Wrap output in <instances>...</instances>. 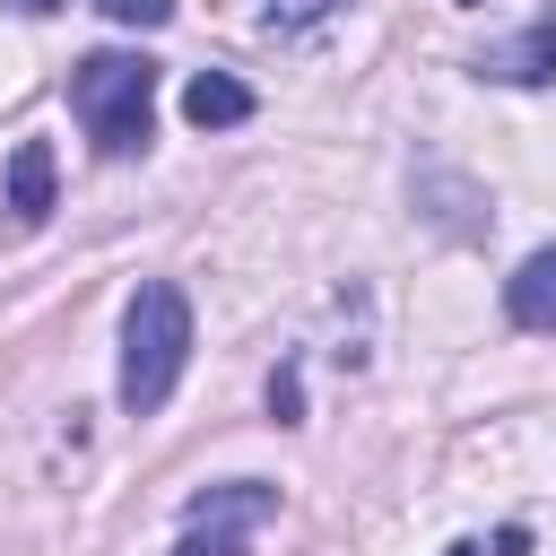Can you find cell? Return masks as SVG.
Listing matches in <instances>:
<instances>
[{
    "mask_svg": "<svg viewBox=\"0 0 556 556\" xmlns=\"http://www.w3.org/2000/svg\"><path fill=\"white\" fill-rule=\"evenodd\" d=\"M269 513H278V486H261V478L208 486V495L182 504V539H174V556H243L252 530H261Z\"/></svg>",
    "mask_w": 556,
    "mask_h": 556,
    "instance_id": "cell-3",
    "label": "cell"
},
{
    "mask_svg": "<svg viewBox=\"0 0 556 556\" xmlns=\"http://www.w3.org/2000/svg\"><path fill=\"white\" fill-rule=\"evenodd\" d=\"M70 104H78L96 156H130V148H148V122H156V61H139V52H87L70 70Z\"/></svg>",
    "mask_w": 556,
    "mask_h": 556,
    "instance_id": "cell-2",
    "label": "cell"
},
{
    "mask_svg": "<svg viewBox=\"0 0 556 556\" xmlns=\"http://www.w3.org/2000/svg\"><path fill=\"white\" fill-rule=\"evenodd\" d=\"M478 78H504V87H547V78H556V17L521 26L513 43H486V52H478Z\"/></svg>",
    "mask_w": 556,
    "mask_h": 556,
    "instance_id": "cell-4",
    "label": "cell"
},
{
    "mask_svg": "<svg viewBox=\"0 0 556 556\" xmlns=\"http://www.w3.org/2000/svg\"><path fill=\"white\" fill-rule=\"evenodd\" d=\"M96 9H104L113 26H165V17H174V0H96Z\"/></svg>",
    "mask_w": 556,
    "mask_h": 556,
    "instance_id": "cell-9",
    "label": "cell"
},
{
    "mask_svg": "<svg viewBox=\"0 0 556 556\" xmlns=\"http://www.w3.org/2000/svg\"><path fill=\"white\" fill-rule=\"evenodd\" d=\"M182 356H191V304L174 278H148L122 313V408L156 417L182 382Z\"/></svg>",
    "mask_w": 556,
    "mask_h": 556,
    "instance_id": "cell-1",
    "label": "cell"
},
{
    "mask_svg": "<svg viewBox=\"0 0 556 556\" xmlns=\"http://www.w3.org/2000/svg\"><path fill=\"white\" fill-rule=\"evenodd\" d=\"M0 208H9L17 226H43V217H52V148H43V139H17L9 182H0Z\"/></svg>",
    "mask_w": 556,
    "mask_h": 556,
    "instance_id": "cell-5",
    "label": "cell"
},
{
    "mask_svg": "<svg viewBox=\"0 0 556 556\" xmlns=\"http://www.w3.org/2000/svg\"><path fill=\"white\" fill-rule=\"evenodd\" d=\"M504 313L521 330H556V243H539L513 278H504Z\"/></svg>",
    "mask_w": 556,
    "mask_h": 556,
    "instance_id": "cell-6",
    "label": "cell"
},
{
    "mask_svg": "<svg viewBox=\"0 0 556 556\" xmlns=\"http://www.w3.org/2000/svg\"><path fill=\"white\" fill-rule=\"evenodd\" d=\"M452 556H486V547H469V539H460V547H452Z\"/></svg>",
    "mask_w": 556,
    "mask_h": 556,
    "instance_id": "cell-12",
    "label": "cell"
},
{
    "mask_svg": "<svg viewBox=\"0 0 556 556\" xmlns=\"http://www.w3.org/2000/svg\"><path fill=\"white\" fill-rule=\"evenodd\" d=\"M330 9H339V0H261V26H287V35H295V26H321Z\"/></svg>",
    "mask_w": 556,
    "mask_h": 556,
    "instance_id": "cell-8",
    "label": "cell"
},
{
    "mask_svg": "<svg viewBox=\"0 0 556 556\" xmlns=\"http://www.w3.org/2000/svg\"><path fill=\"white\" fill-rule=\"evenodd\" d=\"M0 9H17V17H52V9H70V0H0Z\"/></svg>",
    "mask_w": 556,
    "mask_h": 556,
    "instance_id": "cell-11",
    "label": "cell"
},
{
    "mask_svg": "<svg viewBox=\"0 0 556 556\" xmlns=\"http://www.w3.org/2000/svg\"><path fill=\"white\" fill-rule=\"evenodd\" d=\"M269 417H278V426H295V417H304V391H295V374H269Z\"/></svg>",
    "mask_w": 556,
    "mask_h": 556,
    "instance_id": "cell-10",
    "label": "cell"
},
{
    "mask_svg": "<svg viewBox=\"0 0 556 556\" xmlns=\"http://www.w3.org/2000/svg\"><path fill=\"white\" fill-rule=\"evenodd\" d=\"M182 122H191V130H235V122H252V87L226 78V70H200V78L182 87Z\"/></svg>",
    "mask_w": 556,
    "mask_h": 556,
    "instance_id": "cell-7",
    "label": "cell"
}]
</instances>
